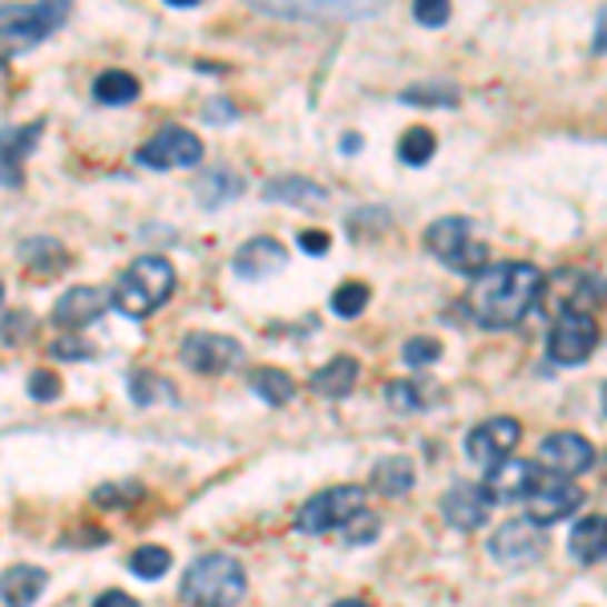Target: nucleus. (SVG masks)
<instances>
[{"instance_id": "39448f33", "label": "nucleus", "mask_w": 607, "mask_h": 607, "mask_svg": "<svg viewBox=\"0 0 607 607\" xmlns=\"http://www.w3.org/2000/svg\"><path fill=\"white\" fill-rule=\"evenodd\" d=\"M426 248L450 271H458V276H474V280H478V276L490 268V251H486L482 239L474 236L470 219H461V215H446L438 223H429Z\"/></svg>"}, {"instance_id": "f704fd0d", "label": "nucleus", "mask_w": 607, "mask_h": 607, "mask_svg": "<svg viewBox=\"0 0 607 607\" xmlns=\"http://www.w3.org/2000/svg\"><path fill=\"white\" fill-rule=\"evenodd\" d=\"M340 535H345V543H352V547H360V543H372L377 535H381V518L372 515V510H360V515L352 518V523L340 530Z\"/></svg>"}, {"instance_id": "c756f323", "label": "nucleus", "mask_w": 607, "mask_h": 607, "mask_svg": "<svg viewBox=\"0 0 607 607\" xmlns=\"http://www.w3.org/2000/svg\"><path fill=\"white\" fill-rule=\"evenodd\" d=\"M130 571H135L138 579H158V575L170 571V551L167 547H138V551L130 555Z\"/></svg>"}, {"instance_id": "72a5a7b5", "label": "nucleus", "mask_w": 607, "mask_h": 607, "mask_svg": "<svg viewBox=\"0 0 607 607\" xmlns=\"http://www.w3.org/2000/svg\"><path fill=\"white\" fill-rule=\"evenodd\" d=\"M438 357H441V340H434V337L405 340V349H401V360L405 365H414V369H426V365H434Z\"/></svg>"}, {"instance_id": "5701e85b", "label": "nucleus", "mask_w": 607, "mask_h": 607, "mask_svg": "<svg viewBox=\"0 0 607 607\" xmlns=\"http://www.w3.org/2000/svg\"><path fill=\"white\" fill-rule=\"evenodd\" d=\"M372 490L385 498H405L414 490V461L394 454V458H381L372 466Z\"/></svg>"}, {"instance_id": "a211bd4d", "label": "nucleus", "mask_w": 607, "mask_h": 607, "mask_svg": "<svg viewBox=\"0 0 607 607\" xmlns=\"http://www.w3.org/2000/svg\"><path fill=\"white\" fill-rule=\"evenodd\" d=\"M106 304H110V296L81 283V288H69V292L53 304V320L66 328V332H81V328L93 325V320L106 312Z\"/></svg>"}, {"instance_id": "a878e982", "label": "nucleus", "mask_w": 607, "mask_h": 607, "mask_svg": "<svg viewBox=\"0 0 607 607\" xmlns=\"http://www.w3.org/2000/svg\"><path fill=\"white\" fill-rule=\"evenodd\" d=\"M93 98L101 106H130L138 98V78L122 73V69H106L98 81H93Z\"/></svg>"}, {"instance_id": "f03ea898", "label": "nucleus", "mask_w": 607, "mask_h": 607, "mask_svg": "<svg viewBox=\"0 0 607 607\" xmlns=\"http://www.w3.org/2000/svg\"><path fill=\"white\" fill-rule=\"evenodd\" d=\"M170 292H175V268L162 256H142L113 280L110 304L118 312L142 320V316H155L170 300Z\"/></svg>"}, {"instance_id": "473e14b6", "label": "nucleus", "mask_w": 607, "mask_h": 607, "mask_svg": "<svg viewBox=\"0 0 607 607\" xmlns=\"http://www.w3.org/2000/svg\"><path fill=\"white\" fill-rule=\"evenodd\" d=\"M409 106H458V86L450 81H438V86H417V90H405Z\"/></svg>"}, {"instance_id": "79ce46f5", "label": "nucleus", "mask_w": 607, "mask_h": 607, "mask_svg": "<svg viewBox=\"0 0 607 607\" xmlns=\"http://www.w3.org/2000/svg\"><path fill=\"white\" fill-rule=\"evenodd\" d=\"M93 607H138V599L126 596V591H106V596H98Z\"/></svg>"}, {"instance_id": "bb28decb", "label": "nucleus", "mask_w": 607, "mask_h": 607, "mask_svg": "<svg viewBox=\"0 0 607 607\" xmlns=\"http://www.w3.org/2000/svg\"><path fill=\"white\" fill-rule=\"evenodd\" d=\"M434 155H438V138H434V130H426V126L405 130L401 142H397V158H401L405 167H426Z\"/></svg>"}, {"instance_id": "e433bc0d", "label": "nucleus", "mask_w": 607, "mask_h": 607, "mask_svg": "<svg viewBox=\"0 0 607 607\" xmlns=\"http://www.w3.org/2000/svg\"><path fill=\"white\" fill-rule=\"evenodd\" d=\"M142 498V486L138 482H110L101 486V490H93V502L98 506H130Z\"/></svg>"}, {"instance_id": "9d476101", "label": "nucleus", "mask_w": 607, "mask_h": 607, "mask_svg": "<svg viewBox=\"0 0 607 607\" xmlns=\"http://www.w3.org/2000/svg\"><path fill=\"white\" fill-rule=\"evenodd\" d=\"M179 360L195 372L219 377V372H231L243 365V345L231 337H219V332H191L179 345Z\"/></svg>"}, {"instance_id": "0eeeda50", "label": "nucleus", "mask_w": 607, "mask_h": 607, "mask_svg": "<svg viewBox=\"0 0 607 607\" xmlns=\"http://www.w3.org/2000/svg\"><path fill=\"white\" fill-rule=\"evenodd\" d=\"M596 345H599L596 316L584 312V308H559L551 337H547V352H551V360H559V365L571 369V365H584V360L596 352Z\"/></svg>"}, {"instance_id": "b1692460", "label": "nucleus", "mask_w": 607, "mask_h": 607, "mask_svg": "<svg viewBox=\"0 0 607 607\" xmlns=\"http://www.w3.org/2000/svg\"><path fill=\"white\" fill-rule=\"evenodd\" d=\"M571 555L579 563H599L607 555V518L584 515L571 530Z\"/></svg>"}, {"instance_id": "aec40b11", "label": "nucleus", "mask_w": 607, "mask_h": 607, "mask_svg": "<svg viewBox=\"0 0 607 607\" xmlns=\"http://www.w3.org/2000/svg\"><path fill=\"white\" fill-rule=\"evenodd\" d=\"M263 199L292 202V207H308V211H316V207H325V202H328V191L320 187V182H312V179H300V175H283V179H271L268 187H263Z\"/></svg>"}, {"instance_id": "20e7f679", "label": "nucleus", "mask_w": 607, "mask_h": 607, "mask_svg": "<svg viewBox=\"0 0 607 607\" xmlns=\"http://www.w3.org/2000/svg\"><path fill=\"white\" fill-rule=\"evenodd\" d=\"M69 4L46 0V4H4L0 9V66L21 57L24 49L41 46L57 24H66Z\"/></svg>"}, {"instance_id": "6ab92c4d", "label": "nucleus", "mask_w": 607, "mask_h": 607, "mask_svg": "<svg viewBox=\"0 0 607 607\" xmlns=\"http://www.w3.org/2000/svg\"><path fill=\"white\" fill-rule=\"evenodd\" d=\"M49 575L41 567H9V571L0 575V599L9 607H29L41 591H46Z\"/></svg>"}, {"instance_id": "2f4dec72", "label": "nucleus", "mask_w": 607, "mask_h": 607, "mask_svg": "<svg viewBox=\"0 0 607 607\" xmlns=\"http://www.w3.org/2000/svg\"><path fill=\"white\" fill-rule=\"evenodd\" d=\"M385 401H389V409H397V414H414V409L426 405V394H421V385L414 381H389L385 385Z\"/></svg>"}, {"instance_id": "9b49d317", "label": "nucleus", "mask_w": 607, "mask_h": 607, "mask_svg": "<svg viewBox=\"0 0 607 607\" xmlns=\"http://www.w3.org/2000/svg\"><path fill=\"white\" fill-rule=\"evenodd\" d=\"M490 555H495L502 567H530L547 555V530L535 527L530 518H515V523H502V527L490 535Z\"/></svg>"}, {"instance_id": "f3484780", "label": "nucleus", "mask_w": 607, "mask_h": 607, "mask_svg": "<svg viewBox=\"0 0 607 607\" xmlns=\"http://www.w3.org/2000/svg\"><path fill=\"white\" fill-rule=\"evenodd\" d=\"M41 130H46V122L37 118V122L29 126H17V130H4L0 135V182L4 187H21V167L24 158H29V150L41 142Z\"/></svg>"}, {"instance_id": "ddd939ff", "label": "nucleus", "mask_w": 607, "mask_h": 607, "mask_svg": "<svg viewBox=\"0 0 607 607\" xmlns=\"http://www.w3.org/2000/svg\"><path fill=\"white\" fill-rule=\"evenodd\" d=\"M518 438H523V426H518L515 417H490V421L470 429L466 454H470L474 461H482V466H495V461L515 454Z\"/></svg>"}, {"instance_id": "7c9ffc66", "label": "nucleus", "mask_w": 607, "mask_h": 607, "mask_svg": "<svg viewBox=\"0 0 607 607\" xmlns=\"http://www.w3.org/2000/svg\"><path fill=\"white\" fill-rule=\"evenodd\" d=\"M365 304H369V283H340L337 292H332V312L345 316V320H352V316L365 312Z\"/></svg>"}, {"instance_id": "37998d69", "label": "nucleus", "mask_w": 607, "mask_h": 607, "mask_svg": "<svg viewBox=\"0 0 607 607\" xmlns=\"http://www.w3.org/2000/svg\"><path fill=\"white\" fill-rule=\"evenodd\" d=\"M596 49L599 53H607V9L599 12V21H596Z\"/></svg>"}, {"instance_id": "58836bf2", "label": "nucleus", "mask_w": 607, "mask_h": 607, "mask_svg": "<svg viewBox=\"0 0 607 607\" xmlns=\"http://www.w3.org/2000/svg\"><path fill=\"white\" fill-rule=\"evenodd\" d=\"M414 17H417V24L438 29V24L450 21V4H446V0H421V4H414Z\"/></svg>"}, {"instance_id": "393cba45", "label": "nucleus", "mask_w": 607, "mask_h": 607, "mask_svg": "<svg viewBox=\"0 0 607 607\" xmlns=\"http://www.w3.org/2000/svg\"><path fill=\"white\" fill-rule=\"evenodd\" d=\"M239 191H243V179H239L236 170L215 167V170H207V175H199V199H202V207H219V202H231Z\"/></svg>"}, {"instance_id": "6e6552de", "label": "nucleus", "mask_w": 607, "mask_h": 607, "mask_svg": "<svg viewBox=\"0 0 607 607\" xmlns=\"http://www.w3.org/2000/svg\"><path fill=\"white\" fill-rule=\"evenodd\" d=\"M523 506H527L530 523L547 530L551 523L571 518L575 510L584 506V490H579L575 482H567V478H555V474H547V478H539V474H535V482H530Z\"/></svg>"}, {"instance_id": "4468645a", "label": "nucleus", "mask_w": 607, "mask_h": 607, "mask_svg": "<svg viewBox=\"0 0 607 607\" xmlns=\"http://www.w3.org/2000/svg\"><path fill=\"white\" fill-rule=\"evenodd\" d=\"M490 495H486L482 486L474 482H454L441 498V515L450 523L454 530H478L486 527V518H490Z\"/></svg>"}, {"instance_id": "1a4fd4ad", "label": "nucleus", "mask_w": 607, "mask_h": 607, "mask_svg": "<svg viewBox=\"0 0 607 607\" xmlns=\"http://www.w3.org/2000/svg\"><path fill=\"white\" fill-rule=\"evenodd\" d=\"M135 158L150 170H187V167H199L202 142L199 135L182 130V126H167V130H158L150 142H142Z\"/></svg>"}, {"instance_id": "423d86ee", "label": "nucleus", "mask_w": 607, "mask_h": 607, "mask_svg": "<svg viewBox=\"0 0 607 607\" xmlns=\"http://www.w3.org/2000/svg\"><path fill=\"white\" fill-rule=\"evenodd\" d=\"M365 510V490L360 486H332L325 495L308 498L296 515V527L304 535H332V530H345L352 518Z\"/></svg>"}, {"instance_id": "f257e3e1", "label": "nucleus", "mask_w": 607, "mask_h": 607, "mask_svg": "<svg viewBox=\"0 0 607 607\" xmlns=\"http://www.w3.org/2000/svg\"><path fill=\"white\" fill-rule=\"evenodd\" d=\"M547 276L535 263H495L474 283V316L486 328H515L539 304Z\"/></svg>"}, {"instance_id": "49530a36", "label": "nucleus", "mask_w": 607, "mask_h": 607, "mask_svg": "<svg viewBox=\"0 0 607 607\" xmlns=\"http://www.w3.org/2000/svg\"><path fill=\"white\" fill-rule=\"evenodd\" d=\"M604 414H607V385H604Z\"/></svg>"}, {"instance_id": "4c0bfd02", "label": "nucleus", "mask_w": 607, "mask_h": 607, "mask_svg": "<svg viewBox=\"0 0 607 607\" xmlns=\"http://www.w3.org/2000/svg\"><path fill=\"white\" fill-rule=\"evenodd\" d=\"M49 357H53V360H90L93 357V345H90V340H78L73 332H66L61 340H53V345H49Z\"/></svg>"}, {"instance_id": "4be33fe9", "label": "nucleus", "mask_w": 607, "mask_h": 607, "mask_svg": "<svg viewBox=\"0 0 607 607\" xmlns=\"http://www.w3.org/2000/svg\"><path fill=\"white\" fill-rule=\"evenodd\" d=\"M357 377H360L357 360H352V357H337V360H328L325 369L312 377V394L328 397V401H340V397L352 394Z\"/></svg>"}, {"instance_id": "2eb2a0df", "label": "nucleus", "mask_w": 607, "mask_h": 607, "mask_svg": "<svg viewBox=\"0 0 607 607\" xmlns=\"http://www.w3.org/2000/svg\"><path fill=\"white\" fill-rule=\"evenodd\" d=\"M535 466L523 458H502L495 466H486V482L482 490L490 495V502H518V498H527L530 482H535Z\"/></svg>"}, {"instance_id": "cd10ccee", "label": "nucleus", "mask_w": 607, "mask_h": 607, "mask_svg": "<svg viewBox=\"0 0 607 607\" xmlns=\"http://www.w3.org/2000/svg\"><path fill=\"white\" fill-rule=\"evenodd\" d=\"M251 389L259 394V401H268V405H288L296 397V381L280 369L251 372Z\"/></svg>"}, {"instance_id": "ea45409f", "label": "nucleus", "mask_w": 607, "mask_h": 607, "mask_svg": "<svg viewBox=\"0 0 607 607\" xmlns=\"http://www.w3.org/2000/svg\"><path fill=\"white\" fill-rule=\"evenodd\" d=\"M57 394H61V381H57V372L37 369L33 377H29V397H37V401H53Z\"/></svg>"}, {"instance_id": "a18cd8bd", "label": "nucleus", "mask_w": 607, "mask_h": 607, "mask_svg": "<svg viewBox=\"0 0 607 607\" xmlns=\"http://www.w3.org/2000/svg\"><path fill=\"white\" fill-rule=\"evenodd\" d=\"M332 607H372L369 599H337Z\"/></svg>"}, {"instance_id": "de8ad7c7", "label": "nucleus", "mask_w": 607, "mask_h": 607, "mask_svg": "<svg viewBox=\"0 0 607 607\" xmlns=\"http://www.w3.org/2000/svg\"><path fill=\"white\" fill-rule=\"evenodd\" d=\"M604 470H607V454H604Z\"/></svg>"}, {"instance_id": "412c9836", "label": "nucleus", "mask_w": 607, "mask_h": 607, "mask_svg": "<svg viewBox=\"0 0 607 607\" xmlns=\"http://www.w3.org/2000/svg\"><path fill=\"white\" fill-rule=\"evenodd\" d=\"M21 259H24V268H29V276H37V280H49V276H57V271L66 268L69 256L66 248L57 243V239H24L21 243Z\"/></svg>"}, {"instance_id": "c9c22d12", "label": "nucleus", "mask_w": 607, "mask_h": 607, "mask_svg": "<svg viewBox=\"0 0 607 607\" xmlns=\"http://www.w3.org/2000/svg\"><path fill=\"white\" fill-rule=\"evenodd\" d=\"M33 328H37L33 312H9L0 320V340H4V345H21V340L33 337Z\"/></svg>"}, {"instance_id": "c85d7f7f", "label": "nucleus", "mask_w": 607, "mask_h": 607, "mask_svg": "<svg viewBox=\"0 0 607 607\" xmlns=\"http://www.w3.org/2000/svg\"><path fill=\"white\" fill-rule=\"evenodd\" d=\"M130 397L138 405H158V401H175V385L158 372H135L130 377Z\"/></svg>"}, {"instance_id": "f8f14e48", "label": "nucleus", "mask_w": 607, "mask_h": 607, "mask_svg": "<svg viewBox=\"0 0 607 607\" xmlns=\"http://www.w3.org/2000/svg\"><path fill=\"white\" fill-rule=\"evenodd\" d=\"M539 461L555 478H567V482H571L575 474H587L596 466V446H591L584 434H551V438H543Z\"/></svg>"}, {"instance_id": "dca6fc26", "label": "nucleus", "mask_w": 607, "mask_h": 607, "mask_svg": "<svg viewBox=\"0 0 607 607\" xmlns=\"http://www.w3.org/2000/svg\"><path fill=\"white\" fill-rule=\"evenodd\" d=\"M283 263H288V248L271 236L248 239V243L236 251V259H231L236 276H243V280H268V276H276V271L283 268Z\"/></svg>"}, {"instance_id": "7ed1b4c3", "label": "nucleus", "mask_w": 607, "mask_h": 607, "mask_svg": "<svg viewBox=\"0 0 607 607\" xmlns=\"http://www.w3.org/2000/svg\"><path fill=\"white\" fill-rule=\"evenodd\" d=\"M248 591V575L231 555H202L182 575V599L191 607H236Z\"/></svg>"}, {"instance_id": "c03bdc74", "label": "nucleus", "mask_w": 607, "mask_h": 607, "mask_svg": "<svg viewBox=\"0 0 607 607\" xmlns=\"http://www.w3.org/2000/svg\"><path fill=\"white\" fill-rule=\"evenodd\" d=\"M360 147H365V138H360V135H345V138H340V150H345V155H352V150H360Z\"/></svg>"}, {"instance_id": "09e8293b", "label": "nucleus", "mask_w": 607, "mask_h": 607, "mask_svg": "<svg viewBox=\"0 0 607 607\" xmlns=\"http://www.w3.org/2000/svg\"><path fill=\"white\" fill-rule=\"evenodd\" d=\"M0 292H4V288H0Z\"/></svg>"}, {"instance_id": "a19ab883", "label": "nucleus", "mask_w": 607, "mask_h": 607, "mask_svg": "<svg viewBox=\"0 0 607 607\" xmlns=\"http://www.w3.org/2000/svg\"><path fill=\"white\" fill-rule=\"evenodd\" d=\"M300 248L308 251V256H328L332 239H328V231H304V236H300Z\"/></svg>"}]
</instances>
